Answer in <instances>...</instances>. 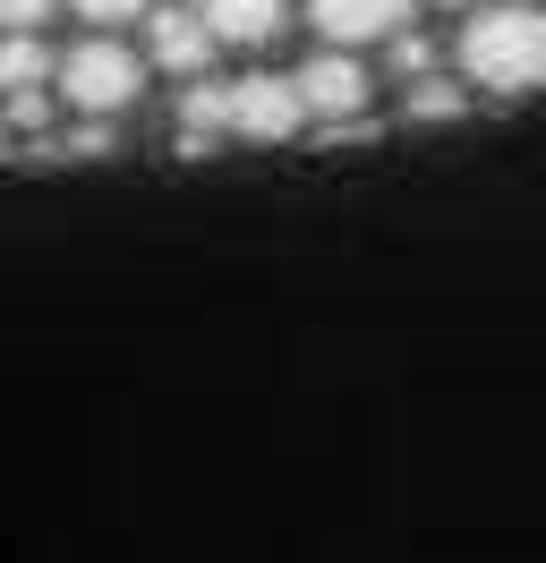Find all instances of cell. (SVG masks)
I'll return each instance as SVG.
<instances>
[{"label": "cell", "mask_w": 546, "mask_h": 563, "mask_svg": "<svg viewBox=\"0 0 546 563\" xmlns=\"http://www.w3.org/2000/svg\"><path fill=\"white\" fill-rule=\"evenodd\" d=\"M68 9H77L86 26H129V18L145 9V0H68Z\"/></svg>", "instance_id": "7c38bea8"}, {"label": "cell", "mask_w": 546, "mask_h": 563, "mask_svg": "<svg viewBox=\"0 0 546 563\" xmlns=\"http://www.w3.org/2000/svg\"><path fill=\"white\" fill-rule=\"evenodd\" d=\"M461 77L470 86H487V95H529V86H546V9H487V18H470L461 26Z\"/></svg>", "instance_id": "6da1fadb"}, {"label": "cell", "mask_w": 546, "mask_h": 563, "mask_svg": "<svg viewBox=\"0 0 546 563\" xmlns=\"http://www.w3.org/2000/svg\"><path fill=\"white\" fill-rule=\"evenodd\" d=\"M299 129H307V103H299L291 77H239L231 86V137L282 145V137H299Z\"/></svg>", "instance_id": "277c9868"}, {"label": "cell", "mask_w": 546, "mask_h": 563, "mask_svg": "<svg viewBox=\"0 0 546 563\" xmlns=\"http://www.w3.org/2000/svg\"><path fill=\"white\" fill-rule=\"evenodd\" d=\"M0 120L26 129V137H43V129H52V95H43V86H18V95H0Z\"/></svg>", "instance_id": "30bf717a"}, {"label": "cell", "mask_w": 546, "mask_h": 563, "mask_svg": "<svg viewBox=\"0 0 546 563\" xmlns=\"http://www.w3.org/2000/svg\"><path fill=\"white\" fill-rule=\"evenodd\" d=\"M307 26L325 43H393L410 26V0H307Z\"/></svg>", "instance_id": "5b68a950"}, {"label": "cell", "mask_w": 546, "mask_h": 563, "mask_svg": "<svg viewBox=\"0 0 546 563\" xmlns=\"http://www.w3.org/2000/svg\"><path fill=\"white\" fill-rule=\"evenodd\" d=\"M410 120H461V111H470V95H461V86H452V77H410Z\"/></svg>", "instance_id": "9c48e42d"}, {"label": "cell", "mask_w": 546, "mask_h": 563, "mask_svg": "<svg viewBox=\"0 0 546 563\" xmlns=\"http://www.w3.org/2000/svg\"><path fill=\"white\" fill-rule=\"evenodd\" d=\"M9 137H18V129H9V120H0V163H9Z\"/></svg>", "instance_id": "5bb4252c"}, {"label": "cell", "mask_w": 546, "mask_h": 563, "mask_svg": "<svg viewBox=\"0 0 546 563\" xmlns=\"http://www.w3.org/2000/svg\"><path fill=\"white\" fill-rule=\"evenodd\" d=\"M145 35H154V60L171 77H205V60H214V26H205L197 9H154Z\"/></svg>", "instance_id": "8992f818"}, {"label": "cell", "mask_w": 546, "mask_h": 563, "mask_svg": "<svg viewBox=\"0 0 546 563\" xmlns=\"http://www.w3.org/2000/svg\"><path fill=\"white\" fill-rule=\"evenodd\" d=\"M52 86H61V103L68 111H86V120H120V111L136 103V86H145V69H136V52L129 43H77L68 60H52Z\"/></svg>", "instance_id": "7a4b0ae2"}, {"label": "cell", "mask_w": 546, "mask_h": 563, "mask_svg": "<svg viewBox=\"0 0 546 563\" xmlns=\"http://www.w3.org/2000/svg\"><path fill=\"white\" fill-rule=\"evenodd\" d=\"M393 69H402V86H410V77H427V69H436V43H427V35H393Z\"/></svg>", "instance_id": "8fae6325"}, {"label": "cell", "mask_w": 546, "mask_h": 563, "mask_svg": "<svg viewBox=\"0 0 546 563\" xmlns=\"http://www.w3.org/2000/svg\"><path fill=\"white\" fill-rule=\"evenodd\" d=\"M291 86H299L307 120H325V129H359V120H368V95H375L368 69H359L341 43H325V52H316V60L291 77Z\"/></svg>", "instance_id": "3957f363"}, {"label": "cell", "mask_w": 546, "mask_h": 563, "mask_svg": "<svg viewBox=\"0 0 546 563\" xmlns=\"http://www.w3.org/2000/svg\"><path fill=\"white\" fill-rule=\"evenodd\" d=\"M52 9H61V0H0V26H26V35H34Z\"/></svg>", "instance_id": "4fadbf2b"}, {"label": "cell", "mask_w": 546, "mask_h": 563, "mask_svg": "<svg viewBox=\"0 0 546 563\" xmlns=\"http://www.w3.org/2000/svg\"><path fill=\"white\" fill-rule=\"evenodd\" d=\"M444 9H461V0H444Z\"/></svg>", "instance_id": "9a60e30c"}, {"label": "cell", "mask_w": 546, "mask_h": 563, "mask_svg": "<svg viewBox=\"0 0 546 563\" xmlns=\"http://www.w3.org/2000/svg\"><path fill=\"white\" fill-rule=\"evenodd\" d=\"M18 86H52V52L26 26H0V95H18Z\"/></svg>", "instance_id": "ba28073f"}, {"label": "cell", "mask_w": 546, "mask_h": 563, "mask_svg": "<svg viewBox=\"0 0 546 563\" xmlns=\"http://www.w3.org/2000/svg\"><path fill=\"white\" fill-rule=\"evenodd\" d=\"M197 18L214 26V43H239V52H256V43L282 35L291 0H197Z\"/></svg>", "instance_id": "52a82bcc"}]
</instances>
